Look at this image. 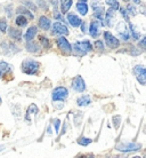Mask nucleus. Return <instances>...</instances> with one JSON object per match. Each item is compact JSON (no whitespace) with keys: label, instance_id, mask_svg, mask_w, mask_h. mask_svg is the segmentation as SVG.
<instances>
[{"label":"nucleus","instance_id":"nucleus-1","mask_svg":"<svg viewBox=\"0 0 146 158\" xmlns=\"http://www.w3.org/2000/svg\"><path fill=\"white\" fill-rule=\"evenodd\" d=\"M40 64L39 62H37L34 60H25L21 68H22V71L26 75H34L37 73V71L39 70Z\"/></svg>","mask_w":146,"mask_h":158},{"label":"nucleus","instance_id":"nucleus-2","mask_svg":"<svg viewBox=\"0 0 146 158\" xmlns=\"http://www.w3.org/2000/svg\"><path fill=\"white\" fill-rule=\"evenodd\" d=\"M115 149L122 152H130V151H137L142 149V144L139 143H120L115 147Z\"/></svg>","mask_w":146,"mask_h":158},{"label":"nucleus","instance_id":"nucleus-3","mask_svg":"<svg viewBox=\"0 0 146 158\" xmlns=\"http://www.w3.org/2000/svg\"><path fill=\"white\" fill-rule=\"evenodd\" d=\"M74 49L78 54H80V55H85L87 52H91L93 47H91V44L89 40H85V41H82V43H75Z\"/></svg>","mask_w":146,"mask_h":158},{"label":"nucleus","instance_id":"nucleus-4","mask_svg":"<svg viewBox=\"0 0 146 158\" xmlns=\"http://www.w3.org/2000/svg\"><path fill=\"white\" fill-rule=\"evenodd\" d=\"M67 94H69V92L65 87H57L54 89L53 92V101H64V100L66 99Z\"/></svg>","mask_w":146,"mask_h":158},{"label":"nucleus","instance_id":"nucleus-5","mask_svg":"<svg viewBox=\"0 0 146 158\" xmlns=\"http://www.w3.org/2000/svg\"><path fill=\"white\" fill-rule=\"evenodd\" d=\"M134 73L136 78L142 85H146V69L142 65H136L134 68Z\"/></svg>","mask_w":146,"mask_h":158},{"label":"nucleus","instance_id":"nucleus-6","mask_svg":"<svg viewBox=\"0 0 146 158\" xmlns=\"http://www.w3.org/2000/svg\"><path fill=\"white\" fill-rule=\"evenodd\" d=\"M104 39H105V43H106V45L109 46L110 48H118L119 46H120V43H119V40L115 38L111 32L106 31L104 32Z\"/></svg>","mask_w":146,"mask_h":158},{"label":"nucleus","instance_id":"nucleus-7","mask_svg":"<svg viewBox=\"0 0 146 158\" xmlns=\"http://www.w3.org/2000/svg\"><path fill=\"white\" fill-rule=\"evenodd\" d=\"M72 88L75 92H80V93L86 89V84H85V80L82 79L81 76H78V77H75L73 79V81H72Z\"/></svg>","mask_w":146,"mask_h":158},{"label":"nucleus","instance_id":"nucleus-8","mask_svg":"<svg viewBox=\"0 0 146 158\" xmlns=\"http://www.w3.org/2000/svg\"><path fill=\"white\" fill-rule=\"evenodd\" d=\"M57 45H58V48L63 52L64 54H70L72 52L71 45L69 44L66 38H64V37H59V39L57 40Z\"/></svg>","mask_w":146,"mask_h":158},{"label":"nucleus","instance_id":"nucleus-9","mask_svg":"<svg viewBox=\"0 0 146 158\" xmlns=\"http://www.w3.org/2000/svg\"><path fill=\"white\" fill-rule=\"evenodd\" d=\"M53 27H54V32H55V33H58V35H65V36H67V35L70 33L69 29H67L62 22H56Z\"/></svg>","mask_w":146,"mask_h":158},{"label":"nucleus","instance_id":"nucleus-10","mask_svg":"<svg viewBox=\"0 0 146 158\" xmlns=\"http://www.w3.org/2000/svg\"><path fill=\"white\" fill-rule=\"evenodd\" d=\"M67 21H69V22H70V24H71L72 27H74V28H77V27H80V25H81V23H82L81 19H80V17H78L77 15H74V14H69V15H67Z\"/></svg>","mask_w":146,"mask_h":158},{"label":"nucleus","instance_id":"nucleus-11","mask_svg":"<svg viewBox=\"0 0 146 158\" xmlns=\"http://www.w3.org/2000/svg\"><path fill=\"white\" fill-rule=\"evenodd\" d=\"M99 23L97 21H94V22H91L90 24V29H89V32H90V36L91 37H97L99 33Z\"/></svg>","mask_w":146,"mask_h":158},{"label":"nucleus","instance_id":"nucleus-12","mask_svg":"<svg viewBox=\"0 0 146 158\" xmlns=\"http://www.w3.org/2000/svg\"><path fill=\"white\" fill-rule=\"evenodd\" d=\"M50 20L46 17V16H41L39 19V25L41 29H44V30H48V29H50Z\"/></svg>","mask_w":146,"mask_h":158},{"label":"nucleus","instance_id":"nucleus-13","mask_svg":"<svg viewBox=\"0 0 146 158\" xmlns=\"http://www.w3.org/2000/svg\"><path fill=\"white\" fill-rule=\"evenodd\" d=\"M37 32H38V29H37L36 27H31V28H29V30L26 31V33H25V36H24L25 40H28V41L32 40L33 38H34V37H36Z\"/></svg>","mask_w":146,"mask_h":158},{"label":"nucleus","instance_id":"nucleus-14","mask_svg":"<svg viewBox=\"0 0 146 158\" xmlns=\"http://www.w3.org/2000/svg\"><path fill=\"white\" fill-rule=\"evenodd\" d=\"M77 10L81 14V15H86L88 13V5L87 2H82V1H79L77 4Z\"/></svg>","mask_w":146,"mask_h":158},{"label":"nucleus","instance_id":"nucleus-15","mask_svg":"<svg viewBox=\"0 0 146 158\" xmlns=\"http://www.w3.org/2000/svg\"><path fill=\"white\" fill-rule=\"evenodd\" d=\"M73 0H61V9L62 13H67L69 9L71 8Z\"/></svg>","mask_w":146,"mask_h":158},{"label":"nucleus","instance_id":"nucleus-16","mask_svg":"<svg viewBox=\"0 0 146 158\" xmlns=\"http://www.w3.org/2000/svg\"><path fill=\"white\" fill-rule=\"evenodd\" d=\"M9 36L14 40H21V38H22V32L15 28H10L9 29Z\"/></svg>","mask_w":146,"mask_h":158},{"label":"nucleus","instance_id":"nucleus-17","mask_svg":"<svg viewBox=\"0 0 146 158\" xmlns=\"http://www.w3.org/2000/svg\"><path fill=\"white\" fill-rule=\"evenodd\" d=\"M10 69H12V67L8 63H6V62H0V78H2V76L5 73L10 71Z\"/></svg>","mask_w":146,"mask_h":158},{"label":"nucleus","instance_id":"nucleus-18","mask_svg":"<svg viewBox=\"0 0 146 158\" xmlns=\"http://www.w3.org/2000/svg\"><path fill=\"white\" fill-rule=\"evenodd\" d=\"M26 49H28L30 53H38L40 47L38 46V44H36V43H28L26 44Z\"/></svg>","mask_w":146,"mask_h":158},{"label":"nucleus","instance_id":"nucleus-19","mask_svg":"<svg viewBox=\"0 0 146 158\" xmlns=\"http://www.w3.org/2000/svg\"><path fill=\"white\" fill-rule=\"evenodd\" d=\"M17 13L18 14H21V15H25V16H28L29 19H31V20H33V14H32L30 10H28V9H25V7H18L17 8Z\"/></svg>","mask_w":146,"mask_h":158},{"label":"nucleus","instance_id":"nucleus-20","mask_svg":"<svg viewBox=\"0 0 146 158\" xmlns=\"http://www.w3.org/2000/svg\"><path fill=\"white\" fill-rule=\"evenodd\" d=\"M89 103H90L89 96H81L78 99V106H80V107H87Z\"/></svg>","mask_w":146,"mask_h":158},{"label":"nucleus","instance_id":"nucleus-21","mask_svg":"<svg viewBox=\"0 0 146 158\" xmlns=\"http://www.w3.org/2000/svg\"><path fill=\"white\" fill-rule=\"evenodd\" d=\"M15 23L16 25H18V27H26L28 25V20L24 17V16L20 15V16H17L16 17V21H15Z\"/></svg>","mask_w":146,"mask_h":158},{"label":"nucleus","instance_id":"nucleus-22","mask_svg":"<svg viewBox=\"0 0 146 158\" xmlns=\"http://www.w3.org/2000/svg\"><path fill=\"white\" fill-rule=\"evenodd\" d=\"M21 1H22V4H23L24 6H26V7H28L29 9H32L33 12H36V10H37L36 5L33 4L31 0H21Z\"/></svg>","mask_w":146,"mask_h":158},{"label":"nucleus","instance_id":"nucleus-23","mask_svg":"<svg viewBox=\"0 0 146 158\" xmlns=\"http://www.w3.org/2000/svg\"><path fill=\"white\" fill-rule=\"evenodd\" d=\"M105 4L110 5L111 8H112L113 10H118L119 9V2L116 1V0H106Z\"/></svg>","mask_w":146,"mask_h":158},{"label":"nucleus","instance_id":"nucleus-24","mask_svg":"<svg viewBox=\"0 0 146 158\" xmlns=\"http://www.w3.org/2000/svg\"><path fill=\"white\" fill-rule=\"evenodd\" d=\"M0 31L4 32V33L7 31V22H6L5 19H1V20H0Z\"/></svg>","mask_w":146,"mask_h":158},{"label":"nucleus","instance_id":"nucleus-25","mask_svg":"<svg viewBox=\"0 0 146 158\" xmlns=\"http://www.w3.org/2000/svg\"><path fill=\"white\" fill-rule=\"evenodd\" d=\"M37 114V112H38V108L36 107V106H34V104H32L31 107L29 108V111H28V114H26V119H30V117H29V116H30V114Z\"/></svg>","mask_w":146,"mask_h":158},{"label":"nucleus","instance_id":"nucleus-26","mask_svg":"<svg viewBox=\"0 0 146 158\" xmlns=\"http://www.w3.org/2000/svg\"><path fill=\"white\" fill-rule=\"evenodd\" d=\"M78 143L81 144V146H88V144H90L91 143V140L90 139H87V138H81L79 141H78Z\"/></svg>","mask_w":146,"mask_h":158},{"label":"nucleus","instance_id":"nucleus-27","mask_svg":"<svg viewBox=\"0 0 146 158\" xmlns=\"http://www.w3.org/2000/svg\"><path fill=\"white\" fill-rule=\"evenodd\" d=\"M130 31H131V36H132V38L134 39H138L139 38V33L137 31H136V29H135V27L132 25V24H130Z\"/></svg>","mask_w":146,"mask_h":158},{"label":"nucleus","instance_id":"nucleus-28","mask_svg":"<svg viewBox=\"0 0 146 158\" xmlns=\"http://www.w3.org/2000/svg\"><path fill=\"white\" fill-rule=\"evenodd\" d=\"M40 41H41V44L44 45V47L48 48L50 45H49V40L47 39V38H45V37H40Z\"/></svg>","mask_w":146,"mask_h":158},{"label":"nucleus","instance_id":"nucleus-29","mask_svg":"<svg viewBox=\"0 0 146 158\" xmlns=\"http://www.w3.org/2000/svg\"><path fill=\"white\" fill-rule=\"evenodd\" d=\"M95 48L96 49H98L99 52H103V49H104V44H103L102 41H96Z\"/></svg>","mask_w":146,"mask_h":158},{"label":"nucleus","instance_id":"nucleus-30","mask_svg":"<svg viewBox=\"0 0 146 158\" xmlns=\"http://www.w3.org/2000/svg\"><path fill=\"white\" fill-rule=\"evenodd\" d=\"M139 47L142 48V49H146V38H143L139 41Z\"/></svg>","mask_w":146,"mask_h":158},{"label":"nucleus","instance_id":"nucleus-31","mask_svg":"<svg viewBox=\"0 0 146 158\" xmlns=\"http://www.w3.org/2000/svg\"><path fill=\"white\" fill-rule=\"evenodd\" d=\"M127 9H128V12L130 13V14H132V15H136V9H135V7L134 6H131V5H129V6H128V8H127Z\"/></svg>","mask_w":146,"mask_h":158},{"label":"nucleus","instance_id":"nucleus-32","mask_svg":"<svg viewBox=\"0 0 146 158\" xmlns=\"http://www.w3.org/2000/svg\"><path fill=\"white\" fill-rule=\"evenodd\" d=\"M54 16H55L56 20H59V21H64V19L62 17V15L57 12V9H55V12H54Z\"/></svg>","mask_w":146,"mask_h":158},{"label":"nucleus","instance_id":"nucleus-33","mask_svg":"<svg viewBox=\"0 0 146 158\" xmlns=\"http://www.w3.org/2000/svg\"><path fill=\"white\" fill-rule=\"evenodd\" d=\"M119 123H120V116H116V117H114V118H113V124H114L115 128H118Z\"/></svg>","mask_w":146,"mask_h":158},{"label":"nucleus","instance_id":"nucleus-34","mask_svg":"<svg viewBox=\"0 0 146 158\" xmlns=\"http://www.w3.org/2000/svg\"><path fill=\"white\" fill-rule=\"evenodd\" d=\"M59 125H61V120H58V119H56V120H55V128H56V133H58V132H59Z\"/></svg>","mask_w":146,"mask_h":158},{"label":"nucleus","instance_id":"nucleus-35","mask_svg":"<svg viewBox=\"0 0 146 158\" xmlns=\"http://www.w3.org/2000/svg\"><path fill=\"white\" fill-rule=\"evenodd\" d=\"M121 13H122V15L124 16V20H126L127 22H129V17H128V15H127V12H126V10L121 9Z\"/></svg>","mask_w":146,"mask_h":158},{"label":"nucleus","instance_id":"nucleus-36","mask_svg":"<svg viewBox=\"0 0 146 158\" xmlns=\"http://www.w3.org/2000/svg\"><path fill=\"white\" fill-rule=\"evenodd\" d=\"M38 4H39L40 6L42 5V7H44V9H47V5H46V4L44 2V0H38Z\"/></svg>","mask_w":146,"mask_h":158},{"label":"nucleus","instance_id":"nucleus-37","mask_svg":"<svg viewBox=\"0 0 146 158\" xmlns=\"http://www.w3.org/2000/svg\"><path fill=\"white\" fill-rule=\"evenodd\" d=\"M51 4H53V6H54V8L55 9H57V0H49Z\"/></svg>","mask_w":146,"mask_h":158},{"label":"nucleus","instance_id":"nucleus-38","mask_svg":"<svg viewBox=\"0 0 146 158\" xmlns=\"http://www.w3.org/2000/svg\"><path fill=\"white\" fill-rule=\"evenodd\" d=\"M135 2H136V4H139V2H140V0H134Z\"/></svg>","mask_w":146,"mask_h":158},{"label":"nucleus","instance_id":"nucleus-39","mask_svg":"<svg viewBox=\"0 0 146 158\" xmlns=\"http://www.w3.org/2000/svg\"><path fill=\"white\" fill-rule=\"evenodd\" d=\"M79 1H82V2H87V0H79Z\"/></svg>","mask_w":146,"mask_h":158},{"label":"nucleus","instance_id":"nucleus-40","mask_svg":"<svg viewBox=\"0 0 146 158\" xmlns=\"http://www.w3.org/2000/svg\"><path fill=\"white\" fill-rule=\"evenodd\" d=\"M0 102H1V99H0Z\"/></svg>","mask_w":146,"mask_h":158}]
</instances>
